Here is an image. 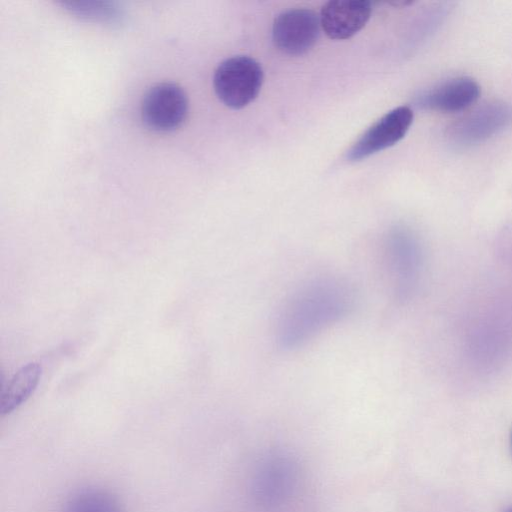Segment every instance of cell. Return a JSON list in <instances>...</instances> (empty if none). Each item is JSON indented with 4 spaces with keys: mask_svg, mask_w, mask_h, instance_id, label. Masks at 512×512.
<instances>
[{
    "mask_svg": "<svg viewBox=\"0 0 512 512\" xmlns=\"http://www.w3.org/2000/svg\"><path fill=\"white\" fill-rule=\"evenodd\" d=\"M353 294L344 282L322 278L309 282L292 295L280 314L277 341L283 349L297 348L345 317Z\"/></svg>",
    "mask_w": 512,
    "mask_h": 512,
    "instance_id": "1",
    "label": "cell"
},
{
    "mask_svg": "<svg viewBox=\"0 0 512 512\" xmlns=\"http://www.w3.org/2000/svg\"><path fill=\"white\" fill-rule=\"evenodd\" d=\"M263 83L260 64L247 56H234L221 62L213 77L219 100L232 109H241L258 95Z\"/></svg>",
    "mask_w": 512,
    "mask_h": 512,
    "instance_id": "2",
    "label": "cell"
},
{
    "mask_svg": "<svg viewBox=\"0 0 512 512\" xmlns=\"http://www.w3.org/2000/svg\"><path fill=\"white\" fill-rule=\"evenodd\" d=\"M140 111L141 119L149 129L170 132L184 122L188 112V98L176 83H157L145 92Z\"/></svg>",
    "mask_w": 512,
    "mask_h": 512,
    "instance_id": "3",
    "label": "cell"
},
{
    "mask_svg": "<svg viewBox=\"0 0 512 512\" xmlns=\"http://www.w3.org/2000/svg\"><path fill=\"white\" fill-rule=\"evenodd\" d=\"M385 254L394 293L399 300H406L414 291L421 270L419 243L410 232L397 229L388 238Z\"/></svg>",
    "mask_w": 512,
    "mask_h": 512,
    "instance_id": "4",
    "label": "cell"
},
{
    "mask_svg": "<svg viewBox=\"0 0 512 512\" xmlns=\"http://www.w3.org/2000/svg\"><path fill=\"white\" fill-rule=\"evenodd\" d=\"M320 16L310 9H290L274 20L272 40L282 53L300 56L307 53L318 40Z\"/></svg>",
    "mask_w": 512,
    "mask_h": 512,
    "instance_id": "5",
    "label": "cell"
},
{
    "mask_svg": "<svg viewBox=\"0 0 512 512\" xmlns=\"http://www.w3.org/2000/svg\"><path fill=\"white\" fill-rule=\"evenodd\" d=\"M413 111L397 107L374 123L347 152L349 161H360L399 142L409 130Z\"/></svg>",
    "mask_w": 512,
    "mask_h": 512,
    "instance_id": "6",
    "label": "cell"
},
{
    "mask_svg": "<svg viewBox=\"0 0 512 512\" xmlns=\"http://www.w3.org/2000/svg\"><path fill=\"white\" fill-rule=\"evenodd\" d=\"M371 12V2L367 0L329 1L321 9V28L331 39H348L365 26Z\"/></svg>",
    "mask_w": 512,
    "mask_h": 512,
    "instance_id": "7",
    "label": "cell"
},
{
    "mask_svg": "<svg viewBox=\"0 0 512 512\" xmlns=\"http://www.w3.org/2000/svg\"><path fill=\"white\" fill-rule=\"evenodd\" d=\"M512 121V108L505 103H492L455 124L452 136L463 143L486 139Z\"/></svg>",
    "mask_w": 512,
    "mask_h": 512,
    "instance_id": "8",
    "label": "cell"
},
{
    "mask_svg": "<svg viewBox=\"0 0 512 512\" xmlns=\"http://www.w3.org/2000/svg\"><path fill=\"white\" fill-rule=\"evenodd\" d=\"M479 84L470 77H457L435 87L420 99L423 107L446 113L462 111L480 97Z\"/></svg>",
    "mask_w": 512,
    "mask_h": 512,
    "instance_id": "9",
    "label": "cell"
},
{
    "mask_svg": "<svg viewBox=\"0 0 512 512\" xmlns=\"http://www.w3.org/2000/svg\"><path fill=\"white\" fill-rule=\"evenodd\" d=\"M294 467L289 458L273 456L263 463L254 484V495L262 505L280 502L290 491Z\"/></svg>",
    "mask_w": 512,
    "mask_h": 512,
    "instance_id": "10",
    "label": "cell"
},
{
    "mask_svg": "<svg viewBox=\"0 0 512 512\" xmlns=\"http://www.w3.org/2000/svg\"><path fill=\"white\" fill-rule=\"evenodd\" d=\"M41 377V366L29 363L12 377L0 395V413H11L33 393Z\"/></svg>",
    "mask_w": 512,
    "mask_h": 512,
    "instance_id": "11",
    "label": "cell"
},
{
    "mask_svg": "<svg viewBox=\"0 0 512 512\" xmlns=\"http://www.w3.org/2000/svg\"><path fill=\"white\" fill-rule=\"evenodd\" d=\"M63 512H122V508L109 491L86 487L74 492L67 499Z\"/></svg>",
    "mask_w": 512,
    "mask_h": 512,
    "instance_id": "12",
    "label": "cell"
},
{
    "mask_svg": "<svg viewBox=\"0 0 512 512\" xmlns=\"http://www.w3.org/2000/svg\"><path fill=\"white\" fill-rule=\"evenodd\" d=\"M510 447H511V450H512V432H511V436H510Z\"/></svg>",
    "mask_w": 512,
    "mask_h": 512,
    "instance_id": "13",
    "label": "cell"
},
{
    "mask_svg": "<svg viewBox=\"0 0 512 512\" xmlns=\"http://www.w3.org/2000/svg\"><path fill=\"white\" fill-rule=\"evenodd\" d=\"M505 512H512V508H509L508 510H506Z\"/></svg>",
    "mask_w": 512,
    "mask_h": 512,
    "instance_id": "14",
    "label": "cell"
}]
</instances>
